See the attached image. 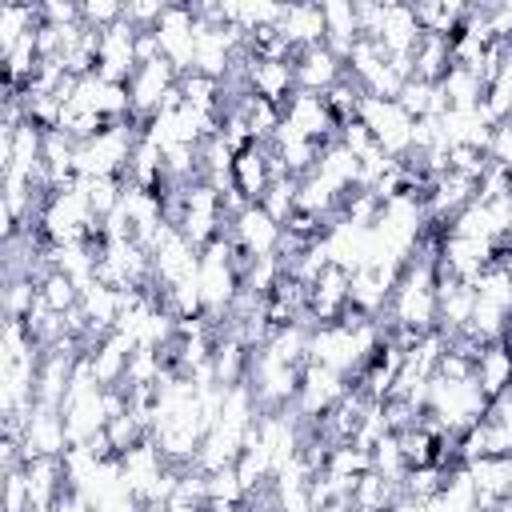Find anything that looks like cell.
Listing matches in <instances>:
<instances>
[{
  "label": "cell",
  "instance_id": "10",
  "mask_svg": "<svg viewBox=\"0 0 512 512\" xmlns=\"http://www.w3.org/2000/svg\"><path fill=\"white\" fill-rule=\"evenodd\" d=\"M40 300H44L52 312L68 316L72 308H80V284H76L72 276H64V272L48 268V272L40 276Z\"/></svg>",
  "mask_w": 512,
  "mask_h": 512
},
{
  "label": "cell",
  "instance_id": "8",
  "mask_svg": "<svg viewBox=\"0 0 512 512\" xmlns=\"http://www.w3.org/2000/svg\"><path fill=\"white\" fill-rule=\"evenodd\" d=\"M472 376H476V384H480V392L488 400H496V396H504L512 388V352L504 348V340L500 344H488L476 356V372Z\"/></svg>",
  "mask_w": 512,
  "mask_h": 512
},
{
  "label": "cell",
  "instance_id": "1",
  "mask_svg": "<svg viewBox=\"0 0 512 512\" xmlns=\"http://www.w3.org/2000/svg\"><path fill=\"white\" fill-rule=\"evenodd\" d=\"M356 120L372 132V140H376L392 160H408V156H412V128H416V120L400 108V100L364 96L360 108H356Z\"/></svg>",
  "mask_w": 512,
  "mask_h": 512
},
{
  "label": "cell",
  "instance_id": "12",
  "mask_svg": "<svg viewBox=\"0 0 512 512\" xmlns=\"http://www.w3.org/2000/svg\"><path fill=\"white\" fill-rule=\"evenodd\" d=\"M504 348L512 352V324H508V332H504Z\"/></svg>",
  "mask_w": 512,
  "mask_h": 512
},
{
  "label": "cell",
  "instance_id": "6",
  "mask_svg": "<svg viewBox=\"0 0 512 512\" xmlns=\"http://www.w3.org/2000/svg\"><path fill=\"white\" fill-rule=\"evenodd\" d=\"M348 76L344 60L328 48V44H312L304 52H296V92H316L324 96L328 88H336Z\"/></svg>",
  "mask_w": 512,
  "mask_h": 512
},
{
  "label": "cell",
  "instance_id": "3",
  "mask_svg": "<svg viewBox=\"0 0 512 512\" xmlns=\"http://www.w3.org/2000/svg\"><path fill=\"white\" fill-rule=\"evenodd\" d=\"M180 84V72L160 56L148 64H136V72L128 76V100H132V120H152L160 112V104L168 100V92Z\"/></svg>",
  "mask_w": 512,
  "mask_h": 512
},
{
  "label": "cell",
  "instance_id": "9",
  "mask_svg": "<svg viewBox=\"0 0 512 512\" xmlns=\"http://www.w3.org/2000/svg\"><path fill=\"white\" fill-rule=\"evenodd\" d=\"M440 96H444L448 108H460V112L480 108V104H484V80H480L472 68L452 64V68L444 72V80H440Z\"/></svg>",
  "mask_w": 512,
  "mask_h": 512
},
{
  "label": "cell",
  "instance_id": "2",
  "mask_svg": "<svg viewBox=\"0 0 512 512\" xmlns=\"http://www.w3.org/2000/svg\"><path fill=\"white\" fill-rule=\"evenodd\" d=\"M228 236L232 244L248 256V260H260V256H280V244H284V224L276 216H268L260 204H244L232 220H228Z\"/></svg>",
  "mask_w": 512,
  "mask_h": 512
},
{
  "label": "cell",
  "instance_id": "5",
  "mask_svg": "<svg viewBox=\"0 0 512 512\" xmlns=\"http://www.w3.org/2000/svg\"><path fill=\"white\" fill-rule=\"evenodd\" d=\"M284 120L300 136H308L316 144H332L336 140V128H340L336 116H332V108H328V100L316 96V92H292V100L284 104Z\"/></svg>",
  "mask_w": 512,
  "mask_h": 512
},
{
  "label": "cell",
  "instance_id": "11",
  "mask_svg": "<svg viewBox=\"0 0 512 512\" xmlns=\"http://www.w3.org/2000/svg\"><path fill=\"white\" fill-rule=\"evenodd\" d=\"M488 160L512 176V128H508V124H496V128H492V140H488Z\"/></svg>",
  "mask_w": 512,
  "mask_h": 512
},
{
  "label": "cell",
  "instance_id": "13",
  "mask_svg": "<svg viewBox=\"0 0 512 512\" xmlns=\"http://www.w3.org/2000/svg\"><path fill=\"white\" fill-rule=\"evenodd\" d=\"M504 124H508V128H512V112H508V120H504Z\"/></svg>",
  "mask_w": 512,
  "mask_h": 512
},
{
  "label": "cell",
  "instance_id": "7",
  "mask_svg": "<svg viewBox=\"0 0 512 512\" xmlns=\"http://www.w3.org/2000/svg\"><path fill=\"white\" fill-rule=\"evenodd\" d=\"M276 32H280L296 52H304V48H312V44H324V12H320V4H288V8L280 12Z\"/></svg>",
  "mask_w": 512,
  "mask_h": 512
},
{
  "label": "cell",
  "instance_id": "4",
  "mask_svg": "<svg viewBox=\"0 0 512 512\" xmlns=\"http://www.w3.org/2000/svg\"><path fill=\"white\" fill-rule=\"evenodd\" d=\"M420 36H424V28H420L412 4H380V20H376V28H372V40H376L388 56H408V60H412Z\"/></svg>",
  "mask_w": 512,
  "mask_h": 512
},
{
  "label": "cell",
  "instance_id": "14",
  "mask_svg": "<svg viewBox=\"0 0 512 512\" xmlns=\"http://www.w3.org/2000/svg\"><path fill=\"white\" fill-rule=\"evenodd\" d=\"M508 496H512V488H508Z\"/></svg>",
  "mask_w": 512,
  "mask_h": 512
}]
</instances>
